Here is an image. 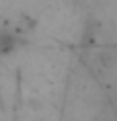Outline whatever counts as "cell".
Returning <instances> with one entry per match:
<instances>
[{
  "label": "cell",
  "mask_w": 117,
  "mask_h": 121,
  "mask_svg": "<svg viewBox=\"0 0 117 121\" xmlns=\"http://www.w3.org/2000/svg\"><path fill=\"white\" fill-rule=\"evenodd\" d=\"M17 49V35L8 31H0V53L8 56Z\"/></svg>",
  "instance_id": "cell-1"
}]
</instances>
